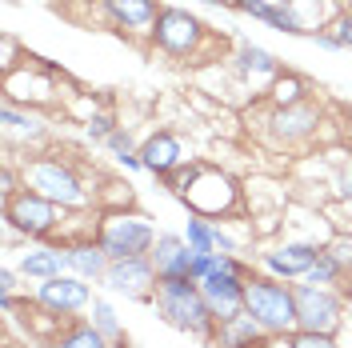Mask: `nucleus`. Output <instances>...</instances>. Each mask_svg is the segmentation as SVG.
Instances as JSON below:
<instances>
[{"label":"nucleus","mask_w":352,"mask_h":348,"mask_svg":"<svg viewBox=\"0 0 352 348\" xmlns=\"http://www.w3.org/2000/svg\"><path fill=\"white\" fill-rule=\"evenodd\" d=\"M21 184L36 196L60 204L65 213H88L96 204V188L85 180V173L60 153H36L21 160Z\"/></svg>","instance_id":"1"},{"label":"nucleus","mask_w":352,"mask_h":348,"mask_svg":"<svg viewBox=\"0 0 352 348\" xmlns=\"http://www.w3.org/2000/svg\"><path fill=\"white\" fill-rule=\"evenodd\" d=\"M148 305H153L156 316L168 328H176V332H188V336H197V340H212V332H217V320H212V312H208L204 296H200V284L192 281V276L160 281L156 284V296Z\"/></svg>","instance_id":"2"},{"label":"nucleus","mask_w":352,"mask_h":348,"mask_svg":"<svg viewBox=\"0 0 352 348\" xmlns=\"http://www.w3.org/2000/svg\"><path fill=\"white\" fill-rule=\"evenodd\" d=\"M244 312L268 332V336H285L296 332V284L276 281L268 272H252L244 284Z\"/></svg>","instance_id":"3"},{"label":"nucleus","mask_w":352,"mask_h":348,"mask_svg":"<svg viewBox=\"0 0 352 348\" xmlns=\"http://www.w3.org/2000/svg\"><path fill=\"white\" fill-rule=\"evenodd\" d=\"M4 228H8V244L16 237L24 244H52V237L65 228V208L36 196L32 188H21L4 200Z\"/></svg>","instance_id":"4"},{"label":"nucleus","mask_w":352,"mask_h":348,"mask_svg":"<svg viewBox=\"0 0 352 348\" xmlns=\"http://www.w3.org/2000/svg\"><path fill=\"white\" fill-rule=\"evenodd\" d=\"M96 244L109 252V261H132V257H148L156 244V224L148 213H136V208H112L100 217L96 224Z\"/></svg>","instance_id":"5"},{"label":"nucleus","mask_w":352,"mask_h":348,"mask_svg":"<svg viewBox=\"0 0 352 348\" xmlns=\"http://www.w3.org/2000/svg\"><path fill=\"white\" fill-rule=\"evenodd\" d=\"M180 200L188 204L192 217H204V220L232 217L241 208V184L224 173V168L197 160V173H192V180H188V188H184Z\"/></svg>","instance_id":"6"},{"label":"nucleus","mask_w":352,"mask_h":348,"mask_svg":"<svg viewBox=\"0 0 352 348\" xmlns=\"http://www.w3.org/2000/svg\"><path fill=\"white\" fill-rule=\"evenodd\" d=\"M352 312L349 292L340 288H320V284H305L296 281V332H324V336H336L344 320Z\"/></svg>","instance_id":"7"},{"label":"nucleus","mask_w":352,"mask_h":348,"mask_svg":"<svg viewBox=\"0 0 352 348\" xmlns=\"http://www.w3.org/2000/svg\"><path fill=\"white\" fill-rule=\"evenodd\" d=\"M204 41H208V24L200 21L197 12L176 8V4H164L160 8L156 28H153V44L160 52H168L176 61H192V56H200Z\"/></svg>","instance_id":"8"},{"label":"nucleus","mask_w":352,"mask_h":348,"mask_svg":"<svg viewBox=\"0 0 352 348\" xmlns=\"http://www.w3.org/2000/svg\"><path fill=\"white\" fill-rule=\"evenodd\" d=\"M92 301H96L92 296V284L80 281V276H72V272L32 288V308L48 312L52 320H80V316H88Z\"/></svg>","instance_id":"9"},{"label":"nucleus","mask_w":352,"mask_h":348,"mask_svg":"<svg viewBox=\"0 0 352 348\" xmlns=\"http://www.w3.org/2000/svg\"><path fill=\"white\" fill-rule=\"evenodd\" d=\"M324 124V109L316 100H305V105H292V109H268L264 116V132L276 149H300L308 144Z\"/></svg>","instance_id":"10"},{"label":"nucleus","mask_w":352,"mask_h":348,"mask_svg":"<svg viewBox=\"0 0 352 348\" xmlns=\"http://www.w3.org/2000/svg\"><path fill=\"white\" fill-rule=\"evenodd\" d=\"M0 132H4V149L8 153L36 156L48 144V116L41 109H24V105L4 100L0 105Z\"/></svg>","instance_id":"11"},{"label":"nucleus","mask_w":352,"mask_h":348,"mask_svg":"<svg viewBox=\"0 0 352 348\" xmlns=\"http://www.w3.org/2000/svg\"><path fill=\"white\" fill-rule=\"evenodd\" d=\"M320 248H324V244H316V240H308V237H285V240H276L272 248L261 252V272L276 276V281L296 284V281L308 276V268L316 264Z\"/></svg>","instance_id":"12"},{"label":"nucleus","mask_w":352,"mask_h":348,"mask_svg":"<svg viewBox=\"0 0 352 348\" xmlns=\"http://www.w3.org/2000/svg\"><path fill=\"white\" fill-rule=\"evenodd\" d=\"M100 284L112 296H124V301H153L160 276H156L148 257H132V261H112Z\"/></svg>","instance_id":"13"},{"label":"nucleus","mask_w":352,"mask_h":348,"mask_svg":"<svg viewBox=\"0 0 352 348\" xmlns=\"http://www.w3.org/2000/svg\"><path fill=\"white\" fill-rule=\"evenodd\" d=\"M197 284H200V296H204V305H208L217 325L244 312V284H248L244 272H208Z\"/></svg>","instance_id":"14"},{"label":"nucleus","mask_w":352,"mask_h":348,"mask_svg":"<svg viewBox=\"0 0 352 348\" xmlns=\"http://www.w3.org/2000/svg\"><path fill=\"white\" fill-rule=\"evenodd\" d=\"M140 164L144 173L156 176V180H168L176 168L188 164V153H184V140L176 136L173 129H156L140 140Z\"/></svg>","instance_id":"15"},{"label":"nucleus","mask_w":352,"mask_h":348,"mask_svg":"<svg viewBox=\"0 0 352 348\" xmlns=\"http://www.w3.org/2000/svg\"><path fill=\"white\" fill-rule=\"evenodd\" d=\"M160 8H164L160 0H100V12L109 17L112 28H120L124 36H136V41H153Z\"/></svg>","instance_id":"16"},{"label":"nucleus","mask_w":352,"mask_h":348,"mask_svg":"<svg viewBox=\"0 0 352 348\" xmlns=\"http://www.w3.org/2000/svg\"><path fill=\"white\" fill-rule=\"evenodd\" d=\"M192 248H188V240L184 232H160L153 244V252H148V261H153L156 276L160 281H180V276H192Z\"/></svg>","instance_id":"17"},{"label":"nucleus","mask_w":352,"mask_h":348,"mask_svg":"<svg viewBox=\"0 0 352 348\" xmlns=\"http://www.w3.org/2000/svg\"><path fill=\"white\" fill-rule=\"evenodd\" d=\"M232 72L241 76L248 88H256V85H272L285 68H280V61L268 52V48H261V44H252V41H241L236 44V52H232Z\"/></svg>","instance_id":"18"},{"label":"nucleus","mask_w":352,"mask_h":348,"mask_svg":"<svg viewBox=\"0 0 352 348\" xmlns=\"http://www.w3.org/2000/svg\"><path fill=\"white\" fill-rule=\"evenodd\" d=\"M16 272H21L24 281H32V284L65 276L68 272L65 244H24V252L16 257Z\"/></svg>","instance_id":"19"},{"label":"nucleus","mask_w":352,"mask_h":348,"mask_svg":"<svg viewBox=\"0 0 352 348\" xmlns=\"http://www.w3.org/2000/svg\"><path fill=\"white\" fill-rule=\"evenodd\" d=\"M65 261H68V272L80 276L88 284H100L104 272H109V252L96 244V237H72L65 240Z\"/></svg>","instance_id":"20"},{"label":"nucleus","mask_w":352,"mask_h":348,"mask_svg":"<svg viewBox=\"0 0 352 348\" xmlns=\"http://www.w3.org/2000/svg\"><path fill=\"white\" fill-rule=\"evenodd\" d=\"M264 336H268V332H264L248 312H241V316H232V320H220L208 345L212 348H256Z\"/></svg>","instance_id":"21"},{"label":"nucleus","mask_w":352,"mask_h":348,"mask_svg":"<svg viewBox=\"0 0 352 348\" xmlns=\"http://www.w3.org/2000/svg\"><path fill=\"white\" fill-rule=\"evenodd\" d=\"M268 92V109H292V105H305V100H312V88H308V80L300 76V72H280L272 85L264 88Z\"/></svg>","instance_id":"22"},{"label":"nucleus","mask_w":352,"mask_h":348,"mask_svg":"<svg viewBox=\"0 0 352 348\" xmlns=\"http://www.w3.org/2000/svg\"><path fill=\"white\" fill-rule=\"evenodd\" d=\"M48 348H112V345L92 320H68V328H60Z\"/></svg>","instance_id":"23"},{"label":"nucleus","mask_w":352,"mask_h":348,"mask_svg":"<svg viewBox=\"0 0 352 348\" xmlns=\"http://www.w3.org/2000/svg\"><path fill=\"white\" fill-rule=\"evenodd\" d=\"M305 284H320V288H340V292H349L352 276H349V268L336 261V257H329V252L320 248V257H316V264L308 268Z\"/></svg>","instance_id":"24"},{"label":"nucleus","mask_w":352,"mask_h":348,"mask_svg":"<svg viewBox=\"0 0 352 348\" xmlns=\"http://www.w3.org/2000/svg\"><path fill=\"white\" fill-rule=\"evenodd\" d=\"M85 320H92V325L100 328V332L109 336V345H124V325H120V316H116L112 301L96 296V301H92V308H88V316H85Z\"/></svg>","instance_id":"25"},{"label":"nucleus","mask_w":352,"mask_h":348,"mask_svg":"<svg viewBox=\"0 0 352 348\" xmlns=\"http://www.w3.org/2000/svg\"><path fill=\"white\" fill-rule=\"evenodd\" d=\"M184 240H188V248H192L197 257L217 252V224L204 220V217H188V224H184Z\"/></svg>","instance_id":"26"},{"label":"nucleus","mask_w":352,"mask_h":348,"mask_svg":"<svg viewBox=\"0 0 352 348\" xmlns=\"http://www.w3.org/2000/svg\"><path fill=\"white\" fill-rule=\"evenodd\" d=\"M268 28H276V32H285V36H308V28L300 24L296 17V8H292V0H272V12H268Z\"/></svg>","instance_id":"27"},{"label":"nucleus","mask_w":352,"mask_h":348,"mask_svg":"<svg viewBox=\"0 0 352 348\" xmlns=\"http://www.w3.org/2000/svg\"><path fill=\"white\" fill-rule=\"evenodd\" d=\"M116 129H120V124H116V116H112L109 109H92L85 116V132H88V140H96V144H104Z\"/></svg>","instance_id":"28"},{"label":"nucleus","mask_w":352,"mask_h":348,"mask_svg":"<svg viewBox=\"0 0 352 348\" xmlns=\"http://www.w3.org/2000/svg\"><path fill=\"white\" fill-rule=\"evenodd\" d=\"M292 348H340V340L324 332H292Z\"/></svg>","instance_id":"29"},{"label":"nucleus","mask_w":352,"mask_h":348,"mask_svg":"<svg viewBox=\"0 0 352 348\" xmlns=\"http://www.w3.org/2000/svg\"><path fill=\"white\" fill-rule=\"evenodd\" d=\"M232 8H236V12H244V17H252V21H268L272 0H232Z\"/></svg>","instance_id":"30"},{"label":"nucleus","mask_w":352,"mask_h":348,"mask_svg":"<svg viewBox=\"0 0 352 348\" xmlns=\"http://www.w3.org/2000/svg\"><path fill=\"white\" fill-rule=\"evenodd\" d=\"M21 272H16V264H4L0 268V296H16V288H21Z\"/></svg>","instance_id":"31"},{"label":"nucleus","mask_w":352,"mask_h":348,"mask_svg":"<svg viewBox=\"0 0 352 348\" xmlns=\"http://www.w3.org/2000/svg\"><path fill=\"white\" fill-rule=\"evenodd\" d=\"M332 32H336V41L344 44V48H352V12H340L336 24H332Z\"/></svg>","instance_id":"32"},{"label":"nucleus","mask_w":352,"mask_h":348,"mask_svg":"<svg viewBox=\"0 0 352 348\" xmlns=\"http://www.w3.org/2000/svg\"><path fill=\"white\" fill-rule=\"evenodd\" d=\"M312 41L320 44V48H329V52H340V48H344V44L336 41V32H332V28H324V32H312Z\"/></svg>","instance_id":"33"},{"label":"nucleus","mask_w":352,"mask_h":348,"mask_svg":"<svg viewBox=\"0 0 352 348\" xmlns=\"http://www.w3.org/2000/svg\"><path fill=\"white\" fill-rule=\"evenodd\" d=\"M336 193H340V200H349V204H352V164L340 173V180H336Z\"/></svg>","instance_id":"34"},{"label":"nucleus","mask_w":352,"mask_h":348,"mask_svg":"<svg viewBox=\"0 0 352 348\" xmlns=\"http://www.w3.org/2000/svg\"><path fill=\"white\" fill-rule=\"evenodd\" d=\"M256 348H292V332H285V336H264Z\"/></svg>","instance_id":"35"},{"label":"nucleus","mask_w":352,"mask_h":348,"mask_svg":"<svg viewBox=\"0 0 352 348\" xmlns=\"http://www.w3.org/2000/svg\"><path fill=\"white\" fill-rule=\"evenodd\" d=\"M336 340H340V348H352V312H349V320H344V328L336 332Z\"/></svg>","instance_id":"36"},{"label":"nucleus","mask_w":352,"mask_h":348,"mask_svg":"<svg viewBox=\"0 0 352 348\" xmlns=\"http://www.w3.org/2000/svg\"><path fill=\"white\" fill-rule=\"evenodd\" d=\"M204 4H232V0H204Z\"/></svg>","instance_id":"37"},{"label":"nucleus","mask_w":352,"mask_h":348,"mask_svg":"<svg viewBox=\"0 0 352 348\" xmlns=\"http://www.w3.org/2000/svg\"><path fill=\"white\" fill-rule=\"evenodd\" d=\"M112 348H129V340H124V345H112Z\"/></svg>","instance_id":"38"},{"label":"nucleus","mask_w":352,"mask_h":348,"mask_svg":"<svg viewBox=\"0 0 352 348\" xmlns=\"http://www.w3.org/2000/svg\"><path fill=\"white\" fill-rule=\"evenodd\" d=\"M349 301H352V288H349Z\"/></svg>","instance_id":"39"}]
</instances>
